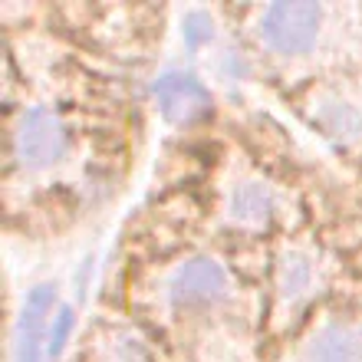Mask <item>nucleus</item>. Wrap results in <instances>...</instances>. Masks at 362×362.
Returning a JSON list of instances; mask_svg holds the SVG:
<instances>
[{
  "label": "nucleus",
  "mask_w": 362,
  "mask_h": 362,
  "mask_svg": "<svg viewBox=\"0 0 362 362\" xmlns=\"http://www.w3.org/2000/svg\"><path fill=\"white\" fill-rule=\"evenodd\" d=\"M125 313L148 326L178 362L270 359L260 274L211 238L139 264L125 286Z\"/></svg>",
  "instance_id": "obj_1"
},
{
  "label": "nucleus",
  "mask_w": 362,
  "mask_h": 362,
  "mask_svg": "<svg viewBox=\"0 0 362 362\" xmlns=\"http://www.w3.org/2000/svg\"><path fill=\"white\" fill-rule=\"evenodd\" d=\"M122 162V132H112L93 105L40 89L7 103L4 181L10 214H47L69 201L79 211L119 178Z\"/></svg>",
  "instance_id": "obj_2"
},
{
  "label": "nucleus",
  "mask_w": 362,
  "mask_h": 362,
  "mask_svg": "<svg viewBox=\"0 0 362 362\" xmlns=\"http://www.w3.org/2000/svg\"><path fill=\"white\" fill-rule=\"evenodd\" d=\"M264 83L296 95L316 79L362 69L359 0H267L230 7Z\"/></svg>",
  "instance_id": "obj_3"
},
{
  "label": "nucleus",
  "mask_w": 362,
  "mask_h": 362,
  "mask_svg": "<svg viewBox=\"0 0 362 362\" xmlns=\"http://www.w3.org/2000/svg\"><path fill=\"white\" fill-rule=\"evenodd\" d=\"M303 228L306 201L293 181L240 142L224 145L208 175L204 234L230 250H267Z\"/></svg>",
  "instance_id": "obj_4"
},
{
  "label": "nucleus",
  "mask_w": 362,
  "mask_h": 362,
  "mask_svg": "<svg viewBox=\"0 0 362 362\" xmlns=\"http://www.w3.org/2000/svg\"><path fill=\"white\" fill-rule=\"evenodd\" d=\"M346 254L320 230L303 228L274 240L260 276L267 353L280 349L300 326L343 293Z\"/></svg>",
  "instance_id": "obj_5"
},
{
  "label": "nucleus",
  "mask_w": 362,
  "mask_h": 362,
  "mask_svg": "<svg viewBox=\"0 0 362 362\" xmlns=\"http://www.w3.org/2000/svg\"><path fill=\"white\" fill-rule=\"evenodd\" d=\"M286 103L343 162L362 165V69L316 79Z\"/></svg>",
  "instance_id": "obj_6"
},
{
  "label": "nucleus",
  "mask_w": 362,
  "mask_h": 362,
  "mask_svg": "<svg viewBox=\"0 0 362 362\" xmlns=\"http://www.w3.org/2000/svg\"><path fill=\"white\" fill-rule=\"evenodd\" d=\"M267 362H362V303L339 293L274 349Z\"/></svg>",
  "instance_id": "obj_7"
},
{
  "label": "nucleus",
  "mask_w": 362,
  "mask_h": 362,
  "mask_svg": "<svg viewBox=\"0 0 362 362\" xmlns=\"http://www.w3.org/2000/svg\"><path fill=\"white\" fill-rule=\"evenodd\" d=\"M148 99H152L155 112L181 132L211 122L218 112L214 83L188 63H172V66L158 69L148 83Z\"/></svg>",
  "instance_id": "obj_8"
},
{
  "label": "nucleus",
  "mask_w": 362,
  "mask_h": 362,
  "mask_svg": "<svg viewBox=\"0 0 362 362\" xmlns=\"http://www.w3.org/2000/svg\"><path fill=\"white\" fill-rule=\"evenodd\" d=\"M73 362H178L175 353L132 313H103L89 326Z\"/></svg>",
  "instance_id": "obj_9"
}]
</instances>
